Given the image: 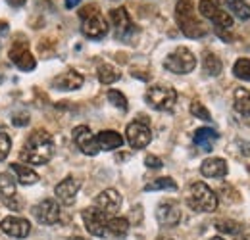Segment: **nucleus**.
Returning <instances> with one entry per match:
<instances>
[{"label": "nucleus", "mask_w": 250, "mask_h": 240, "mask_svg": "<svg viewBox=\"0 0 250 240\" xmlns=\"http://www.w3.org/2000/svg\"><path fill=\"white\" fill-rule=\"evenodd\" d=\"M156 219L162 227H175L181 221V210L173 200H164L158 206Z\"/></svg>", "instance_id": "dca6fc26"}, {"label": "nucleus", "mask_w": 250, "mask_h": 240, "mask_svg": "<svg viewBox=\"0 0 250 240\" xmlns=\"http://www.w3.org/2000/svg\"><path fill=\"white\" fill-rule=\"evenodd\" d=\"M202 67H204V71H206L208 75L218 77L219 73H221V69H223V63H221V60H219L216 54L206 52V54H204V60H202Z\"/></svg>", "instance_id": "c85d7f7f"}, {"label": "nucleus", "mask_w": 250, "mask_h": 240, "mask_svg": "<svg viewBox=\"0 0 250 240\" xmlns=\"http://www.w3.org/2000/svg\"><path fill=\"white\" fill-rule=\"evenodd\" d=\"M158 240H173V239H166V237H160Z\"/></svg>", "instance_id": "79ce46f5"}, {"label": "nucleus", "mask_w": 250, "mask_h": 240, "mask_svg": "<svg viewBox=\"0 0 250 240\" xmlns=\"http://www.w3.org/2000/svg\"><path fill=\"white\" fill-rule=\"evenodd\" d=\"M129 221L125 219V217H110L108 219V233L112 235V237H116V239H125L127 237V233H129Z\"/></svg>", "instance_id": "b1692460"}, {"label": "nucleus", "mask_w": 250, "mask_h": 240, "mask_svg": "<svg viewBox=\"0 0 250 240\" xmlns=\"http://www.w3.org/2000/svg\"><path fill=\"white\" fill-rule=\"evenodd\" d=\"M145 165H146V167H150V169H160L164 163H162V160H160L158 156H154V154H148V156L145 158Z\"/></svg>", "instance_id": "f704fd0d"}, {"label": "nucleus", "mask_w": 250, "mask_h": 240, "mask_svg": "<svg viewBox=\"0 0 250 240\" xmlns=\"http://www.w3.org/2000/svg\"><path fill=\"white\" fill-rule=\"evenodd\" d=\"M125 139H127L129 146L135 148V150L146 148L150 144V140H152V133H150L148 123L143 120H137L133 121V123H129L127 129H125Z\"/></svg>", "instance_id": "1a4fd4ad"}, {"label": "nucleus", "mask_w": 250, "mask_h": 240, "mask_svg": "<svg viewBox=\"0 0 250 240\" xmlns=\"http://www.w3.org/2000/svg\"><path fill=\"white\" fill-rule=\"evenodd\" d=\"M81 18V31L85 37L89 39H102L108 33V21L104 20V16L100 14V10L96 6H85L79 12Z\"/></svg>", "instance_id": "39448f33"}, {"label": "nucleus", "mask_w": 250, "mask_h": 240, "mask_svg": "<svg viewBox=\"0 0 250 240\" xmlns=\"http://www.w3.org/2000/svg\"><path fill=\"white\" fill-rule=\"evenodd\" d=\"M164 67L175 75H187L196 67V56L187 46H179L164 60Z\"/></svg>", "instance_id": "0eeeda50"}, {"label": "nucleus", "mask_w": 250, "mask_h": 240, "mask_svg": "<svg viewBox=\"0 0 250 240\" xmlns=\"http://www.w3.org/2000/svg\"><path fill=\"white\" fill-rule=\"evenodd\" d=\"M73 142L77 144V148L83 152L85 156H96L100 152V146L96 142V137L91 133V129L87 125H77L71 133Z\"/></svg>", "instance_id": "9b49d317"}, {"label": "nucleus", "mask_w": 250, "mask_h": 240, "mask_svg": "<svg viewBox=\"0 0 250 240\" xmlns=\"http://www.w3.org/2000/svg\"><path fill=\"white\" fill-rule=\"evenodd\" d=\"M96 75H98V81L102 85H112L120 79V71L112 63H100L96 69Z\"/></svg>", "instance_id": "393cba45"}, {"label": "nucleus", "mask_w": 250, "mask_h": 240, "mask_svg": "<svg viewBox=\"0 0 250 240\" xmlns=\"http://www.w3.org/2000/svg\"><path fill=\"white\" fill-rule=\"evenodd\" d=\"M10 169H12V173H16V179L21 184H35V182H39V175L33 171L31 167H27V165L10 163Z\"/></svg>", "instance_id": "5701e85b"}, {"label": "nucleus", "mask_w": 250, "mask_h": 240, "mask_svg": "<svg viewBox=\"0 0 250 240\" xmlns=\"http://www.w3.org/2000/svg\"><path fill=\"white\" fill-rule=\"evenodd\" d=\"M2 31H8V23H4V21H0V33Z\"/></svg>", "instance_id": "58836bf2"}, {"label": "nucleus", "mask_w": 250, "mask_h": 240, "mask_svg": "<svg viewBox=\"0 0 250 240\" xmlns=\"http://www.w3.org/2000/svg\"><path fill=\"white\" fill-rule=\"evenodd\" d=\"M233 73H235L237 79H243V81H249L250 83V60L249 58H241V60L235 61Z\"/></svg>", "instance_id": "7c9ffc66"}, {"label": "nucleus", "mask_w": 250, "mask_h": 240, "mask_svg": "<svg viewBox=\"0 0 250 240\" xmlns=\"http://www.w3.org/2000/svg\"><path fill=\"white\" fill-rule=\"evenodd\" d=\"M21 160L31 165H44L54 156V140L52 135L44 129H37L29 135V139L23 144V150L20 152Z\"/></svg>", "instance_id": "f257e3e1"}, {"label": "nucleus", "mask_w": 250, "mask_h": 240, "mask_svg": "<svg viewBox=\"0 0 250 240\" xmlns=\"http://www.w3.org/2000/svg\"><path fill=\"white\" fill-rule=\"evenodd\" d=\"M235 110H237L241 116L250 118V90H247V89L235 90Z\"/></svg>", "instance_id": "a878e982"}, {"label": "nucleus", "mask_w": 250, "mask_h": 240, "mask_svg": "<svg viewBox=\"0 0 250 240\" xmlns=\"http://www.w3.org/2000/svg\"><path fill=\"white\" fill-rule=\"evenodd\" d=\"M216 229L221 235H227V237H239L243 233V225L233 219H219L216 223Z\"/></svg>", "instance_id": "bb28decb"}, {"label": "nucleus", "mask_w": 250, "mask_h": 240, "mask_svg": "<svg viewBox=\"0 0 250 240\" xmlns=\"http://www.w3.org/2000/svg\"><path fill=\"white\" fill-rule=\"evenodd\" d=\"M106 98H108V102L112 104V106H116L118 110H122V112H127V98H125L124 92H120V90L116 89H110L108 90V94H106Z\"/></svg>", "instance_id": "2f4dec72"}, {"label": "nucleus", "mask_w": 250, "mask_h": 240, "mask_svg": "<svg viewBox=\"0 0 250 240\" xmlns=\"http://www.w3.org/2000/svg\"><path fill=\"white\" fill-rule=\"evenodd\" d=\"M208 240H225V239H221V237H214V239H208Z\"/></svg>", "instance_id": "a19ab883"}, {"label": "nucleus", "mask_w": 250, "mask_h": 240, "mask_svg": "<svg viewBox=\"0 0 250 240\" xmlns=\"http://www.w3.org/2000/svg\"><path fill=\"white\" fill-rule=\"evenodd\" d=\"M79 188H81V180L73 179V177H65L62 182L56 184L54 194H56V198L62 202L63 206H71L75 202V198H77Z\"/></svg>", "instance_id": "f3484780"}, {"label": "nucleus", "mask_w": 250, "mask_h": 240, "mask_svg": "<svg viewBox=\"0 0 250 240\" xmlns=\"http://www.w3.org/2000/svg\"><path fill=\"white\" fill-rule=\"evenodd\" d=\"M6 2H8L12 8H21V6H23L27 0H6Z\"/></svg>", "instance_id": "e433bc0d"}, {"label": "nucleus", "mask_w": 250, "mask_h": 240, "mask_svg": "<svg viewBox=\"0 0 250 240\" xmlns=\"http://www.w3.org/2000/svg\"><path fill=\"white\" fill-rule=\"evenodd\" d=\"M0 202L8 204L12 210H18L16 202V180L8 173H0Z\"/></svg>", "instance_id": "aec40b11"}, {"label": "nucleus", "mask_w": 250, "mask_h": 240, "mask_svg": "<svg viewBox=\"0 0 250 240\" xmlns=\"http://www.w3.org/2000/svg\"><path fill=\"white\" fill-rule=\"evenodd\" d=\"M239 240H250V233H249V235H243V237H241Z\"/></svg>", "instance_id": "ea45409f"}, {"label": "nucleus", "mask_w": 250, "mask_h": 240, "mask_svg": "<svg viewBox=\"0 0 250 240\" xmlns=\"http://www.w3.org/2000/svg\"><path fill=\"white\" fill-rule=\"evenodd\" d=\"M227 8L231 10V14L239 20H250V6L245 0H227L225 2Z\"/></svg>", "instance_id": "c756f323"}, {"label": "nucleus", "mask_w": 250, "mask_h": 240, "mask_svg": "<svg viewBox=\"0 0 250 240\" xmlns=\"http://www.w3.org/2000/svg\"><path fill=\"white\" fill-rule=\"evenodd\" d=\"M12 123H14L16 127H25V125L29 123V116H27V114H23V116H16Z\"/></svg>", "instance_id": "c9c22d12"}, {"label": "nucleus", "mask_w": 250, "mask_h": 240, "mask_svg": "<svg viewBox=\"0 0 250 240\" xmlns=\"http://www.w3.org/2000/svg\"><path fill=\"white\" fill-rule=\"evenodd\" d=\"M145 190L146 192H154V190H177V182L171 179V177H158L152 179L150 182L145 184Z\"/></svg>", "instance_id": "cd10ccee"}, {"label": "nucleus", "mask_w": 250, "mask_h": 240, "mask_svg": "<svg viewBox=\"0 0 250 240\" xmlns=\"http://www.w3.org/2000/svg\"><path fill=\"white\" fill-rule=\"evenodd\" d=\"M69 240H83V239H69Z\"/></svg>", "instance_id": "37998d69"}, {"label": "nucleus", "mask_w": 250, "mask_h": 240, "mask_svg": "<svg viewBox=\"0 0 250 240\" xmlns=\"http://www.w3.org/2000/svg\"><path fill=\"white\" fill-rule=\"evenodd\" d=\"M122 202L124 198L116 188H106L94 198V206L106 215H116L122 208Z\"/></svg>", "instance_id": "4468645a"}, {"label": "nucleus", "mask_w": 250, "mask_h": 240, "mask_svg": "<svg viewBox=\"0 0 250 240\" xmlns=\"http://www.w3.org/2000/svg\"><path fill=\"white\" fill-rule=\"evenodd\" d=\"M187 204L194 211L202 213H212L218 210V194L202 180L192 182L187 194Z\"/></svg>", "instance_id": "7ed1b4c3"}, {"label": "nucleus", "mask_w": 250, "mask_h": 240, "mask_svg": "<svg viewBox=\"0 0 250 240\" xmlns=\"http://www.w3.org/2000/svg\"><path fill=\"white\" fill-rule=\"evenodd\" d=\"M190 114L202 121H212V116H210L208 108H206L202 102H198V100H194V102L190 104Z\"/></svg>", "instance_id": "473e14b6"}, {"label": "nucleus", "mask_w": 250, "mask_h": 240, "mask_svg": "<svg viewBox=\"0 0 250 240\" xmlns=\"http://www.w3.org/2000/svg\"><path fill=\"white\" fill-rule=\"evenodd\" d=\"M218 139H219L218 131L212 129V127H200V129L194 131V137H192L194 144H196L200 150H206V152L212 150V146H214V142H216Z\"/></svg>", "instance_id": "412c9836"}, {"label": "nucleus", "mask_w": 250, "mask_h": 240, "mask_svg": "<svg viewBox=\"0 0 250 240\" xmlns=\"http://www.w3.org/2000/svg\"><path fill=\"white\" fill-rule=\"evenodd\" d=\"M198 12H200V16H204L206 20L214 21L216 33H218L221 39H225V42L231 40L229 31L233 29V18H231L225 10H221L214 0H200V2H198Z\"/></svg>", "instance_id": "20e7f679"}, {"label": "nucleus", "mask_w": 250, "mask_h": 240, "mask_svg": "<svg viewBox=\"0 0 250 240\" xmlns=\"http://www.w3.org/2000/svg\"><path fill=\"white\" fill-rule=\"evenodd\" d=\"M83 81H85V79H83V75H81L79 71L67 69V71L60 73L58 77H54L52 85H54V89H58V90H77L83 85Z\"/></svg>", "instance_id": "a211bd4d"}, {"label": "nucleus", "mask_w": 250, "mask_h": 240, "mask_svg": "<svg viewBox=\"0 0 250 240\" xmlns=\"http://www.w3.org/2000/svg\"><path fill=\"white\" fill-rule=\"evenodd\" d=\"M81 217H83V223H85V229L93 235V237H104L108 233V217L106 213L98 210L96 206L93 208H85L81 211Z\"/></svg>", "instance_id": "9d476101"}, {"label": "nucleus", "mask_w": 250, "mask_h": 240, "mask_svg": "<svg viewBox=\"0 0 250 240\" xmlns=\"http://www.w3.org/2000/svg\"><path fill=\"white\" fill-rule=\"evenodd\" d=\"M110 21L114 25L116 39L122 40V42H129L137 35V27H135V23L129 18V14H127L125 8H114V10H110Z\"/></svg>", "instance_id": "6e6552de"}, {"label": "nucleus", "mask_w": 250, "mask_h": 240, "mask_svg": "<svg viewBox=\"0 0 250 240\" xmlns=\"http://www.w3.org/2000/svg\"><path fill=\"white\" fill-rule=\"evenodd\" d=\"M96 142H98L100 150H118L124 144V137L112 129H106V131H100L96 135Z\"/></svg>", "instance_id": "4be33fe9"}, {"label": "nucleus", "mask_w": 250, "mask_h": 240, "mask_svg": "<svg viewBox=\"0 0 250 240\" xmlns=\"http://www.w3.org/2000/svg\"><path fill=\"white\" fill-rule=\"evenodd\" d=\"M200 173L210 179H221L227 175V161L223 158H208L202 161Z\"/></svg>", "instance_id": "6ab92c4d"}, {"label": "nucleus", "mask_w": 250, "mask_h": 240, "mask_svg": "<svg viewBox=\"0 0 250 240\" xmlns=\"http://www.w3.org/2000/svg\"><path fill=\"white\" fill-rule=\"evenodd\" d=\"M12 150V139L8 133H0V161L6 160V156Z\"/></svg>", "instance_id": "72a5a7b5"}, {"label": "nucleus", "mask_w": 250, "mask_h": 240, "mask_svg": "<svg viewBox=\"0 0 250 240\" xmlns=\"http://www.w3.org/2000/svg\"><path fill=\"white\" fill-rule=\"evenodd\" d=\"M79 2H81V0H65V8H67V10H71V8H75Z\"/></svg>", "instance_id": "4c0bfd02"}, {"label": "nucleus", "mask_w": 250, "mask_h": 240, "mask_svg": "<svg viewBox=\"0 0 250 240\" xmlns=\"http://www.w3.org/2000/svg\"><path fill=\"white\" fill-rule=\"evenodd\" d=\"M146 104L158 112H171L177 102V92L169 85H154L145 94Z\"/></svg>", "instance_id": "423d86ee"}, {"label": "nucleus", "mask_w": 250, "mask_h": 240, "mask_svg": "<svg viewBox=\"0 0 250 240\" xmlns=\"http://www.w3.org/2000/svg\"><path fill=\"white\" fill-rule=\"evenodd\" d=\"M0 229L2 233H6L8 237L14 239H25L31 233V223L23 217H16V215H8L0 221Z\"/></svg>", "instance_id": "2eb2a0df"}, {"label": "nucleus", "mask_w": 250, "mask_h": 240, "mask_svg": "<svg viewBox=\"0 0 250 240\" xmlns=\"http://www.w3.org/2000/svg\"><path fill=\"white\" fill-rule=\"evenodd\" d=\"M249 173H250V165H249Z\"/></svg>", "instance_id": "c03bdc74"}, {"label": "nucleus", "mask_w": 250, "mask_h": 240, "mask_svg": "<svg viewBox=\"0 0 250 240\" xmlns=\"http://www.w3.org/2000/svg\"><path fill=\"white\" fill-rule=\"evenodd\" d=\"M175 20L181 33L188 39H202L208 35V25L196 16L194 4L190 0H179L175 6Z\"/></svg>", "instance_id": "f03ea898"}, {"label": "nucleus", "mask_w": 250, "mask_h": 240, "mask_svg": "<svg viewBox=\"0 0 250 240\" xmlns=\"http://www.w3.org/2000/svg\"><path fill=\"white\" fill-rule=\"evenodd\" d=\"M10 60L14 61V65L21 71H33L37 60L33 58V54L29 52V46L25 40H16L14 46L10 48Z\"/></svg>", "instance_id": "f8f14e48"}, {"label": "nucleus", "mask_w": 250, "mask_h": 240, "mask_svg": "<svg viewBox=\"0 0 250 240\" xmlns=\"http://www.w3.org/2000/svg\"><path fill=\"white\" fill-rule=\"evenodd\" d=\"M33 215L41 225H56L60 221V206L56 200L46 198L33 208Z\"/></svg>", "instance_id": "ddd939ff"}]
</instances>
